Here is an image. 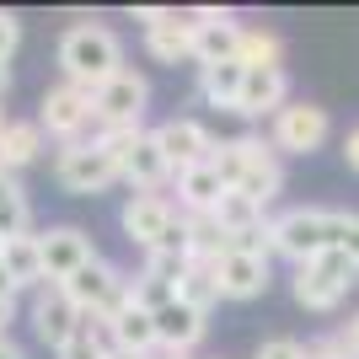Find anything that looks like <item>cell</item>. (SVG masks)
I'll use <instances>...</instances> for the list:
<instances>
[{"mask_svg":"<svg viewBox=\"0 0 359 359\" xmlns=\"http://www.w3.org/2000/svg\"><path fill=\"white\" fill-rule=\"evenodd\" d=\"M38 150H43L38 123H6L0 129V172H22L27 161H38Z\"/></svg>","mask_w":359,"mask_h":359,"instance_id":"603a6c76","label":"cell"},{"mask_svg":"<svg viewBox=\"0 0 359 359\" xmlns=\"http://www.w3.org/2000/svg\"><path fill=\"white\" fill-rule=\"evenodd\" d=\"M150 135H156V145H161V156H166V166H172V172L204 166V161L215 156V145H220V140H215L198 118H166V123H156ZM172 182H177V177H172Z\"/></svg>","mask_w":359,"mask_h":359,"instance_id":"9c48e42d","label":"cell"},{"mask_svg":"<svg viewBox=\"0 0 359 359\" xmlns=\"http://www.w3.org/2000/svg\"><path fill=\"white\" fill-rule=\"evenodd\" d=\"M32 332H38V344H48L60 354V348H70L75 338L86 332V316H81V306H75L60 285H43L32 295Z\"/></svg>","mask_w":359,"mask_h":359,"instance_id":"ba28073f","label":"cell"},{"mask_svg":"<svg viewBox=\"0 0 359 359\" xmlns=\"http://www.w3.org/2000/svg\"><path fill=\"white\" fill-rule=\"evenodd\" d=\"M285 43H279V32H263V27H247L241 32V65L247 70H285Z\"/></svg>","mask_w":359,"mask_h":359,"instance_id":"484cf974","label":"cell"},{"mask_svg":"<svg viewBox=\"0 0 359 359\" xmlns=\"http://www.w3.org/2000/svg\"><path fill=\"white\" fill-rule=\"evenodd\" d=\"M279 107H290V75L285 70H247L236 113L241 118H263V113L273 118Z\"/></svg>","mask_w":359,"mask_h":359,"instance_id":"2e32d148","label":"cell"},{"mask_svg":"<svg viewBox=\"0 0 359 359\" xmlns=\"http://www.w3.org/2000/svg\"><path fill=\"white\" fill-rule=\"evenodd\" d=\"M182 11H172V6H145V11H135V22H145V32L150 27H166V22H177Z\"/></svg>","mask_w":359,"mask_h":359,"instance_id":"836d02e7","label":"cell"},{"mask_svg":"<svg viewBox=\"0 0 359 359\" xmlns=\"http://www.w3.org/2000/svg\"><path fill=\"white\" fill-rule=\"evenodd\" d=\"M0 129H6V107H0Z\"/></svg>","mask_w":359,"mask_h":359,"instance_id":"ee69618b","label":"cell"},{"mask_svg":"<svg viewBox=\"0 0 359 359\" xmlns=\"http://www.w3.org/2000/svg\"><path fill=\"white\" fill-rule=\"evenodd\" d=\"M194 38H198V27H194V16L182 11L177 22H166V27H150L145 32V48H150V60L156 65H188L194 60Z\"/></svg>","mask_w":359,"mask_h":359,"instance_id":"44dd1931","label":"cell"},{"mask_svg":"<svg viewBox=\"0 0 359 359\" xmlns=\"http://www.w3.org/2000/svg\"><path fill=\"white\" fill-rule=\"evenodd\" d=\"M354 285H359V263L348 252H338V247H327L322 257L295 269V300L306 311H332Z\"/></svg>","mask_w":359,"mask_h":359,"instance_id":"7a4b0ae2","label":"cell"},{"mask_svg":"<svg viewBox=\"0 0 359 359\" xmlns=\"http://www.w3.org/2000/svg\"><path fill=\"white\" fill-rule=\"evenodd\" d=\"M27 220H32V210H27V194H22V182H6L0 188V241H11V236H27Z\"/></svg>","mask_w":359,"mask_h":359,"instance_id":"83f0119b","label":"cell"},{"mask_svg":"<svg viewBox=\"0 0 359 359\" xmlns=\"http://www.w3.org/2000/svg\"><path fill=\"white\" fill-rule=\"evenodd\" d=\"M123 236L135 241V247H145V252H156L161 247V236L172 231V220H177V204L166 194H129V204H123Z\"/></svg>","mask_w":359,"mask_h":359,"instance_id":"8fae6325","label":"cell"},{"mask_svg":"<svg viewBox=\"0 0 359 359\" xmlns=\"http://www.w3.org/2000/svg\"><path fill=\"white\" fill-rule=\"evenodd\" d=\"M172 300H177V290H172V285H156V279H145V273L135 279V306H145L150 316L161 311V306H172Z\"/></svg>","mask_w":359,"mask_h":359,"instance_id":"f1b7e54d","label":"cell"},{"mask_svg":"<svg viewBox=\"0 0 359 359\" xmlns=\"http://www.w3.org/2000/svg\"><path fill=\"white\" fill-rule=\"evenodd\" d=\"M225 194H231V188L220 182V172H215L210 161L177 172V210L182 215H215V204H220Z\"/></svg>","mask_w":359,"mask_h":359,"instance_id":"ac0fdd59","label":"cell"},{"mask_svg":"<svg viewBox=\"0 0 359 359\" xmlns=\"http://www.w3.org/2000/svg\"><path fill=\"white\" fill-rule=\"evenodd\" d=\"M344 161L359 172V129H348V140H344Z\"/></svg>","mask_w":359,"mask_h":359,"instance_id":"d590c367","label":"cell"},{"mask_svg":"<svg viewBox=\"0 0 359 359\" xmlns=\"http://www.w3.org/2000/svg\"><path fill=\"white\" fill-rule=\"evenodd\" d=\"M348 338H354V348H359V316H354V322H348Z\"/></svg>","mask_w":359,"mask_h":359,"instance_id":"60d3db41","label":"cell"},{"mask_svg":"<svg viewBox=\"0 0 359 359\" xmlns=\"http://www.w3.org/2000/svg\"><path fill=\"white\" fill-rule=\"evenodd\" d=\"M241 81H247V65L231 60V65H210V70H198V97L210 107H231L236 113L241 102Z\"/></svg>","mask_w":359,"mask_h":359,"instance_id":"7402d4cb","label":"cell"},{"mask_svg":"<svg viewBox=\"0 0 359 359\" xmlns=\"http://www.w3.org/2000/svg\"><path fill=\"white\" fill-rule=\"evenodd\" d=\"M118 177H123L118 161H113L97 140H75V145H65L60 156H54V182H60L65 194H102V188H113Z\"/></svg>","mask_w":359,"mask_h":359,"instance_id":"277c9868","label":"cell"},{"mask_svg":"<svg viewBox=\"0 0 359 359\" xmlns=\"http://www.w3.org/2000/svg\"><path fill=\"white\" fill-rule=\"evenodd\" d=\"M338 241V210H285L273 220V252H285L290 263H311Z\"/></svg>","mask_w":359,"mask_h":359,"instance_id":"3957f363","label":"cell"},{"mask_svg":"<svg viewBox=\"0 0 359 359\" xmlns=\"http://www.w3.org/2000/svg\"><path fill=\"white\" fill-rule=\"evenodd\" d=\"M332 135V118H327V107H316V102H290L273 113V135L269 145L273 150H285V156H311V150H322Z\"/></svg>","mask_w":359,"mask_h":359,"instance_id":"8992f818","label":"cell"},{"mask_svg":"<svg viewBox=\"0 0 359 359\" xmlns=\"http://www.w3.org/2000/svg\"><path fill=\"white\" fill-rule=\"evenodd\" d=\"M0 263H6V273H11V285L16 290H43V241L32 236H11V241H0Z\"/></svg>","mask_w":359,"mask_h":359,"instance_id":"d6986e66","label":"cell"},{"mask_svg":"<svg viewBox=\"0 0 359 359\" xmlns=\"http://www.w3.org/2000/svg\"><path fill=\"white\" fill-rule=\"evenodd\" d=\"M257 359H306V344H295V338H269V344L257 348Z\"/></svg>","mask_w":359,"mask_h":359,"instance_id":"d6a6232c","label":"cell"},{"mask_svg":"<svg viewBox=\"0 0 359 359\" xmlns=\"http://www.w3.org/2000/svg\"><path fill=\"white\" fill-rule=\"evenodd\" d=\"M177 300H188L194 311H204V316H210L215 306H220V285H215V263H194V269L182 273Z\"/></svg>","mask_w":359,"mask_h":359,"instance_id":"4316f807","label":"cell"},{"mask_svg":"<svg viewBox=\"0 0 359 359\" xmlns=\"http://www.w3.org/2000/svg\"><path fill=\"white\" fill-rule=\"evenodd\" d=\"M107 359H140V354H123V348H113V354H107Z\"/></svg>","mask_w":359,"mask_h":359,"instance_id":"b9f144b4","label":"cell"},{"mask_svg":"<svg viewBox=\"0 0 359 359\" xmlns=\"http://www.w3.org/2000/svg\"><path fill=\"white\" fill-rule=\"evenodd\" d=\"M0 359H22V348L11 344V332H6V338H0Z\"/></svg>","mask_w":359,"mask_h":359,"instance_id":"f35d334b","label":"cell"},{"mask_svg":"<svg viewBox=\"0 0 359 359\" xmlns=\"http://www.w3.org/2000/svg\"><path fill=\"white\" fill-rule=\"evenodd\" d=\"M210 166L220 172L225 188H236L241 177H247V166H252V135H236V140H220L210 156Z\"/></svg>","mask_w":359,"mask_h":359,"instance_id":"d4e9b609","label":"cell"},{"mask_svg":"<svg viewBox=\"0 0 359 359\" xmlns=\"http://www.w3.org/2000/svg\"><path fill=\"white\" fill-rule=\"evenodd\" d=\"M54 359H107V354H97V348H91V338H86V332H81V338H75L70 348H60V354H54Z\"/></svg>","mask_w":359,"mask_h":359,"instance_id":"e575fe53","label":"cell"},{"mask_svg":"<svg viewBox=\"0 0 359 359\" xmlns=\"http://www.w3.org/2000/svg\"><path fill=\"white\" fill-rule=\"evenodd\" d=\"M38 241H43V279H48V285L75 279V273L97 257V247H91V236L81 231V225H48Z\"/></svg>","mask_w":359,"mask_h":359,"instance_id":"30bf717a","label":"cell"},{"mask_svg":"<svg viewBox=\"0 0 359 359\" xmlns=\"http://www.w3.org/2000/svg\"><path fill=\"white\" fill-rule=\"evenodd\" d=\"M215 285H220V300H257L269 290V257H252V252H231L215 263Z\"/></svg>","mask_w":359,"mask_h":359,"instance_id":"7c38bea8","label":"cell"},{"mask_svg":"<svg viewBox=\"0 0 359 359\" xmlns=\"http://www.w3.org/2000/svg\"><path fill=\"white\" fill-rule=\"evenodd\" d=\"M145 102H150L145 75L118 70L107 86L91 91V118H97V129H140V118H145Z\"/></svg>","mask_w":359,"mask_h":359,"instance_id":"5b68a950","label":"cell"},{"mask_svg":"<svg viewBox=\"0 0 359 359\" xmlns=\"http://www.w3.org/2000/svg\"><path fill=\"white\" fill-rule=\"evenodd\" d=\"M215 220H220L225 236L236 241V236H247V231H257V225H269V210L252 204V198H241V194H225L220 204H215Z\"/></svg>","mask_w":359,"mask_h":359,"instance_id":"cb8c5ba5","label":"cell"},{"mask_svg":"<svg viewBox=\"0 0 359 359\" xmlns=\"http://www.w3.org/2000/svg\"><path fill=\"white\" fill-rule=\"evenodd\" d=\"M118 172H123V182H129L135 194H161V182L177 177V172L166 166V156H161V145H156V135H140L135 150L118 161Z\"/></svg>","mask_w":359,"mask_h":359,"instance_id":"5bb4252c","label":"cell"},{"mask_svg":"<svg viewBox=\"0 0 359 359\" xmlns=\"http://www.w3.org/2000/svg\"><path fill=\"white\" fill-rule=\"evenodd\" d=\"M241 22L231 11L220 16V22H204L198 27V38H194V65L198 70H210V65H231V60H241Z\"/></svg>","mask_w":359,"mask_h":359,"instance_id":"e0dca14e","label":"cell"},{"mask_svg":"<svg viewBox=\"0 0 359 359\" xmlns=\"http://www.w3.org/2000/svg\"><path fill=\"white\" fill-rule=\"evenodd\" d=\"M0 300H16V285H11V273H6V263H0Z\"/></svg>","mask_w":359,"mask_h":359,"instance_id":"74e56055","label":"cell"},{"mask_svg":"<svg viewBox=\"0 0 359 359\" xmlns=\"http://www.w3.org/2000/svg\"><path fill=\"white\" fill-rule=\"evenodd\" d=\"M91 91L86 86H48L43 91V102H38V129L43 135H54V140H65V145H75V140L91 129Z\"/></svg>","mask_w":359,"mask_h":359,"instance_id":"52a82bcc","label":"cell"},{"mask_svg":"<svg viewBox=\"0 0 359 359\" xmlns=\"http://www.w3.org/2000/svg\"><path fill=\"white\" fill-rule=\"evenodd\" d=\"M135 285V279H129ZM113 322V344L123 348V354H140V359H150V354H161L156 348V316L145 311V306H135V295H129V306H123L118 316H107Z\"/></svg>","mask_w":359,"mask_h":359,"instance_id":"ffe728a7","label":"cell"},{"mask_svg":"<svg viewBox=\"0 0 359 359\" xmlns=\"http://www.w3.org/2000/svg\"><path fill=\"white\" fill-rule=\"evenodd\" d=\"M332 247L359 263V210H338V241H332Z\"/></svg>","mask_w":359,"mask_h":359,"instance_id":"4dcf8cb0","label":"cell"},{"mask_svg":"<svg viewBox=\"0 0 359 359\" xmlns=\"http://www.w3.org/2000/svg\"><path fill=\"white\" fill-rule=\"evenodd\" d=\"M231 194H241V198H252V204H263V210H269L273 198L285 194V166H279V150L263 145V140H252V166H247V177H241Z\"/></svg>","mask_w":359,"mask_h":359,"instance_id":"9a60e30c","label":"cell"},{"mask_svg":"<svg viewBox=\"0 0 359 359\" xmlns=\"http://www.w3.org/2000/svg\"><path fill=\"white\" fill-rule=\"evenodd\" d=\"M204 332H210V316L194 311L188 300H172V306L156 311V348H161V354H188Z\"/></svg>","mask_w":359,"mask_h":359,"instance_id":"4fadbf2b","label":"cell"},{"mask_svg":"<svg viewBox=\"0 0 359 359\" xmlns=\"http://www.w3.org/2000/svg\"><path fill=\"white\" fill-rule=\"evenodd\" d=\"M60 70L70 86H107L113 75L123 70V43H118V32L102 27V22H75L70 32L60 38Z\"/></svg>","mask_w":359,"mask_h":359,"instance_id":"6da1fadb","label":"cell"},{"mask_svg":"<svg viewBox=\"0 0 359 359\" xmlns=\"http://www.w3.org/2000/svg\"><path fill=\"white\" fill-rule=\"evenodd\" d=\"M11 316H16V300H0V338H6V327H11Z\"/></svg>","mask_w":359,"mask_h":359,"instance_id":"8d00e7d4","label":"cell"},{"mask_svg":"<svg viewBox=\"0 0 359 359\" xmlns=\"http://www.w3.org/2000/svg\"><path fill=\"white\" fill-rule=\"evenodd\" d=\"M306 359H359V348H354L348 332H332L322 344H306Z\"/></svg>","mask_w":359,"mask_h":359,"instance_id":"f546056e","label":"cell"},{"mask_svg":"<svg viewBox=\"0 0 359 359\" xmlns=\"http://www.w3.org/2000/svg\"><path fill=\"white\" fill-rule=\"evenodd\" d=\"M6 182H11V172H0V188H6Z\"/></svg>","mask_w":359,"mask_h":359,"instance_id":"7bdbcfd3","label":"cell"},{"mask_svg":"<svg viewBox=\"0 0 359 359\" xmlns=\"http://www.w3.org/2000/svg\"><path fill=\"white\" fill-rule=\"evenodd\" d=\"M6 86H11V65H0V97H6Z\"/></svg>","mask_w":359,"mask_h":359,"instance_id":"ab89813d","label":"cell"},{"mask_svg":"<svg viewBox=\"0 0 359 359\" xmlns=\"http://www.w3.org/2000/svg\"><path fill=\"white\" fill-rule=\"evenodd\" d=\"M16 43H22V22H16L11 11H0V65H11Z\"/></svg>","mask_w":359,"mask_h":359,"instance_id":"1f68e13d","label":"cell"}]
</instances>
